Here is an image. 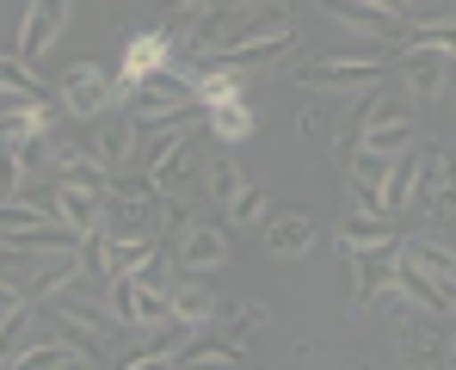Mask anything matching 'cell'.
<instances>
[{
  "mask_svg": "<svg viewBox=\"0 0 456 370\" xmlns=\"http://www.w3.org/2000/svg\"><path fill=\"white\" fill-rule=\"evenodd\" d=\"M198 124H204V111H185L179 130L160 124V136H154V148H149V179H154V192H160L167 204H179V198H191V192L204 185V143H198Z\"/></svg>",
  "mask_w": 456,
  "mask_h": 370,
  "instance_id": "6da1fadb",
  "label": "cell"
},
{
  "mask_svg": "<svg viewBox=\"0 0 456 370\" xmlns=\"http://www.w3.org/2000/svg\"><path fill=\"white\" fill-rule=\"evenodd\" d=\"M105 192H111V173H105V167H80V173H62V179H56L50 210H56L62 228H75V234H99Z\"/></svg>",
  "mask_w": 456,
  "mask_h": 370,
  "instance_id": "7a4b0ae2",
  "label": "cell"
},
{
  "mask_svg": "<svg viewBox=\"0 0 456 370\" xmlns=\"http://www.w3.org/2000/svg\"><path fill=\"white\" fill-rule=\"evenodd\" d=\"M426 217H451L456 210V148L451 143H413V204Z\"/></svg>",
  "mask_w": 456,
  "mask_h": 370,
  "instance_id": "3957f363",
  "label": "cell"
},
{
  "mask_svg": "<svg viewBox=\"0 0 456 370\" xmlns=\"http://www.w3.org/2000/svg\"><path fill=\"white\" fill-rule=\"evenodd\" d=\"M124 105H130L136 124H173V118H185V111H204V105L191 99L185 69H160V74H149V80H136V86L124 93Z\"/></svg>",
  "mask_w": 456,
  "mask_h": 370,
  "instance_id": "277c9868",
  "label": "cell"
},
{
  "mask_svg": "<svg viewBox=\"0 0 456 370\" xmlns=\"http://www.w3.org/2000/svg\"><path fill=\"white\" fill-rule=\"evenodd\" d=\"M56 105H62V118H75V124H99V118L118 105V74H105L99 62H75V69L56 80Z\"/></svg>",
  "mask_w": 456,
  "mask_h": 370,
  "instance_id": "5b68a950",
  "label": "cell"
},
{
  "mask_svg": "<svg viewBox=\"0 0 456 370\" xmlns=\"http://www.w3.org/2000/svg\"><path fill=\"white\" fill-rule=\"evenodd\" d=\"M228 259H234V247H228V228H223V222H204V217H185V222H179V234H173V266H179V272L210 278V272H223Z\"/></svg>",
  "mask_w": 456,
  "mask_h": 370,
  "instance_id": "8992f818",
  "label": "cell"
},
{
  "mask_svg": "<svg viewBox=\"0 0 456 370\" xmlns=\"http://www.w3.org/2000/svg\"><path fill=\"white\" fill-rule=\"evenodd\" d=\"M395 69H401V93L413 99V105H438L444 93H451V80H456V62L438 50V44H407L401 56H395Z\"/></svg>",
  "mask_w": 456,
  "mask_h": 370,
  "instance_id": "52a82bcc",
  "label": "cell"
},
{
  "mask_svg": "<svg viewBox=\"0 0 456 370\" xmlns=\"http://www.w3.org/2000/svg\"><path fill=\"white\" fill-rule=\"evenodd\" d=\"M290 74H297V86H314V93H370L382 80V62H370V56H308Z\"/></svg>",
  "mask_w": 456,
  "mask_h": 370,
  "instance_id": "ba28073f",
  "label": "cell"
},
{
  "mask_svg": "<svg viewBox=\"0 0 456 370\" xmlns=\"http://www.w3.org/2000/svg\"><path fill=\"white\" fill-rule=\"evenodd\" d=\"M105 308H111L130 333H154L160 321H173V291H154V284H142V278H111Z\"/></svg>",
  "mask_w": 456,
  "mask_h": 370,
  "instance_id": "9c48e42d",
  "label": "cell"
},
{
  "mask_svg": "<svg viewBox=\"0 0 456 370\" xmlns=\"http://www.w3.org/2000/svg\"><path fill=\"white\" fill-rule=\"evenodd\" d=\"M69 12H75V0H31V6H25V19H19V62H31V69H37V62L62 44Z\"/></svg>",
  "mask_w": 456,
  "mask_h": 370,
  "instance_id": "30bf717a",
  "label": "cell"
},
{
  "mask_svg": "<svg viewBox=\"0 0 456 370\" xmlns=\"http://www.w3.org/2000/svg\"><path fill=\"white\" fill-rule=\"evenodd\" d=\"M173 69V25H149V31H130V44H124V56H118V99L136 86V80H149V74Z\"/></svg>",
  "mask_w": 456,
  "mask_h": 370,
  "instance_id": "8fae6325",
  "label": "cell"
},
{
  "mask_svg": "<svg viewBox=\"0 0 456 370\" xmlns=\"http://www.w3.org/2000/svg\"><path fill=\"white\" fill-rule=\"evenodd\" d=\"M136 143H142V124L130 118V105H124V111H105V118L93 124V160H99L111 179H118V173H130Z\"/></svg>",
  "mask_w": 456,
  "mask_h": 370,
  "instance_id": "7c38bea8",
  "label": "cell"
},
{
  "mask_svg": "<svg viewBox=\"0 0 456 370\" xmlns=\"http://www.w3.org/2000/svg\"><path fill=\"white\" fill-rule=\"evenodd\" d=\"M259 247L272 259H303V253L321 247V222L308 217V210H272V217L259 222Z\"/></svg>",
  "mask_w": 456,
  "mask_h": 370,
  "instance_id": "4fadbf2b",
  "label": "cell"
},
{
  "mask_svg": "<svg viewBox=\"0 0 456 370\" xmlns=\"http://www.w3.org/2000/svg\"><path fill=\"white\" fill-rule=\"evenodd\" d=\"M401 278V253L395 247H370V253H352V315H370L382 291H395Z\"/></svg>",
  "mask_w": 456,
  "mask_h": 370,
  "instance_id": "5bb4252c",
  "label": "cell"
},
{
  "mask_svg": "<svg viewBox=\"0 0 456 370\" xmlns=\"http://www.w3.org/2000/svg\"><path fill=\"white\" fill-rule=\"evenodd\" d=\"M395 253H401L407 266H419L426 278H438L444 296H451V315H456V247L451 241H438V234H401Z\"/></svg>",
  "mask_w": 456,
  "mask_h": 370,
  "instance_id": "9a60e30c",
  "label": "cell"
},
{
  "mask_svg": "<svg viewBox=\"0 0 456 370\" xmlns=\"http://www.w3.org/2000/svg\"><path fill=\"white\" fill-rule=\"evenodd\" d=\"M56 111H62V105H50L44 93L0 99V130H12V136H50V130H56Z\"/></svg>",
  "mask_w": 456,
  "mask_h": 370,
  "instance_id": "2e32d148",
  "label": "cell"
},
{
  "mask_svg": "<svg viewBox=\"0 0 456 370\" xmlns=\"http://www.w3.org/2000/svg\"><path fill=\"white\" fill-rule=\"evenodd\" d=\"M395 241H401V234H395V217H358V210H352V217L333 228V247H339L346 259H352V253H370V247H395Z\"/></svg>",
  "mask_w": 456,
  "mask_h": 370,
  "instance_id": "e0dca14e",
  "label": "cell"
},
{
  "mask_svg": "<svg viewBox=\"0 0 456 370\" xmlns=\"http://www.w3.org/2000/svg\"><path fill=\"white\" fill-rule=\"evenodd\" d=\"M204 130L216 136L223 148H234V143H247L253 130H259V118H253V105L234 93V99H216V105H204Z\"/></svg>",
  "mask_w": 456,
  "mask_h": 370,
  "instance_id": "ac0fdd59",
  "label": "cell"
},
{
  "mask_svg": "<svg viewBox=\"0 0 456 370\" xmlns=\"http://www.w3.org/2000/svg\"><path fill=\"white\" fill-rule=\"evenodd\" d=\"M75 365H99V358L80 340H31L12 370H75Z\"/></svg>",
  "mask_w": 456,
  "mask_h": 370,
  "instance_id": "d6986e66",
  "label": "cell"
},
{
  "mask_svg": "<svg viewBox=\"0 0 456 370\" xmlns=\"http://www.w3.org/2000/svg\"><path fill=\"white\" fill-rule=\"evenodd\" d=\"M401 358L413 365H456V333H438V327H401Z\"/></svg>",
  "mask_w": 456,
  "mask_h": 370,
  "instance_id": "ffe728a7",
  "label": "cell"
},
{
  "mask_svg": "<svg viewBox=\"0 0 456 370\" xmlns=\"http://www.w3.org/2000/svg\"><path fill=\"white\" fill-rule=\"evenodd\" d=\"M173 315L191 321V327H216V321H223V302L198 284V272H185V278L173 284Z\"/></svg>",
  "mask_w": 456,
  "mask_h": 370,
  "instance_id": "44dd1931",
  "label": "cell"
},
{
  "mask_svg": "<svg viewBox=\"0 0 456 370\" xmlns=\"http://www.w3.org/2000/svg\"><path fill=\"white\" fill-rule=\"evenodd\" d=\"M31 340H44V327H37V302L6 308V315H0V365H19V352H25Z\"/></svg>",
  "mask_w": 456,
  "mask_h": 370,
  "instance_id": "7402d4cb",
  "label": "cell"
},
{
  "mask_svg": "<svg viewBox=\"0 0 456 370\" xmlns=\"http://www.w3.org/2000/svg\"><path fill=\"white\" fill-rule=\"evenodd\" d=\"M44 222H56L50 198H31V192L0 198V234H25V228H44Z\"/></svg>",
  "mask_w": 456,
  "mask_h": 370,
  "instance_id": "603a6c76",
  "label": "cell"
},
{
  "mask_svg": "<svg viewBox=\"0 0 456 370\" xmlns=\"http://www.w3.org/2000/svg\"><path fill=\"white\" fill-rule=\"evenodd\" d=\"M204 192H210V204H216V210H228V204L247 192V173H240L228 154H216V160H204Z\"/></svg>",
  "mask_w": 456,
  "mask_h": 370,
  "instance_id": "cb8c5ba5",
  "label": "cell"
},
{
  "mask_svg": "<svg viewBox=\"0 0 456 370\" xmlns=\"http://www.w3.org/2000/svg\"><path fill=\"white\" fill-rule=\"evenodd\" d=\"M382 204H388V217H401V210L413 204V148L388 160V173H382Z\"/></svg>",
  "mask_w": 456,
  "mask_h": 370,
  "instance_id": "d4e9b609",
  "label": "cell"
},
{
  "mask_svg": "<svg viewBox=\"0 0 456 370\" xmlns=\"http://www.w3.org/2000/svg\"><path fill=\"white\" fill-rule=\"evenodd\" d=\"M25 93H44V80H37V69L0 50V99H25Z\"/></svg>",
  "mask_w": 456,
  "mask_h": 370,
  "instance_id": "484cf974",
  "label": "cell"
},
{
  "mask_svg": "<svg viewBox=\"0 0 456 370\" xmlns=\"http://www.w3.org/2000/svg\"><path fill=\"white\" fill-rule=\"evenodd\" d=\"M240 358H247V346H234L223 333V340H191L179 365H240Z\"/></svg>",
  "mask_w": 456,
  "mask_h": 370,
  "instance_id": "4316f807",
  "label": "cell"
},
{
  "mask_svg": "<svg viewBox=\"0 0 456 370\" xmlns=\"http://www.w3.org/2000/svg\"><path fill=\"white\" fill-rule=\"evenodd\" d=\"M265 217H272V198H265V192H253V185L228 204V228H259Z\"/></svg>",
  "mask_w": 456,
  "mask_h": 370,
  "instance_id": "83f0119b",
  "label": "cell"
},
{
  "mask_svg": "<svg viewBox=\"0 0 456 370\" xmlns=\"http://www.w3.org/2000/svg\"><path fill=\"white\" fill-rule=\"evenodd\" d=\"M346 204H352L358 217H388V204H382V185H370V179H352V173H346Z\"/></svg>",
  "mask_w": 456,
  "mask_h": 370,
  "instance_id": "f1b7e54d",
  "label": "cell"
},
{
  "mask_svg": "<svg viewBox=\"0 0 456 370\" xmlns=\"http://www.w3.org/2000/svg\"><path fill=\"white\" fill-rule=\"evenodd\" d=\"M259 327H265V308H259V302H240V315H234V321H223V333L234 340V346H247Z\"/></svg>",
  "mask_w": 456,
  "mask_h": 370,
  "instance_id": "f546056e",
  "label": "cell"
},
{
  "mask_svg": "<svg viewBox=\"0 0 456 370\" xmlns=\"http://www.w3.org/2000/svg\"><path fill=\"white\" fill-rule=\"evenodd\" d=\"M19 302H31V291H25L19 278H6V272H0V315H6V308H19Z\"/></svg>",
  "mask_w": 456,
  "mask_h": 370,
  "instance_id": "4dcf8cb0",
  "label": "cell"
},
{
  "mask_svg": "<svg viewBox=\"0 0 456 370\" xmlns=\"http://www.w3.org/2000/svg\"><path fill=\"white\" fill-rule=\"evenodd\" d=\"M444 99H451V105H456V80H451V93H444Z\"/></svg>",
  "mask_w": 456,
  "mask_h": 370,
  "instance_id": "1f68e13d",
  "label": "cell"
}]
</instances>
